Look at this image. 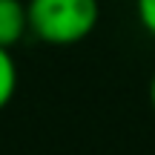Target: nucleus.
<instances>
[{
  "instance_id": "obj_1",
  "label": "nucleus",
  "mask_w": 155,
  "mask_h": 155,
  "mask_svg": "<svg viewBox=\"0 0 155 155\" xmlns=\"http://www.w3.org/2000/svg\"><path fill=\"white\" fill-rule=\"evenodd\" d=\"M26 12L29 32L52 46L78 43L98 23V0H29Z\"/></svg>"
},
{
  "instance_id": "obj_2",
  "label": "nucleus",
  "mask_w": 155,
  "mask_h": 155,
  "mask_svg": "<svg viewBox=\"0 0 155 155\" xmlns=\"http://www.w3.org/2000/svg\"><path fill=\"white\" fill-rule=\"evenodd\" d=\"M29 32V12L20 0H0V46L12 49Z\"/></svg>"
},
{
  "instance_id": "obj_3",
  "label": "nucleus",
  "mask_w": 155,
  "mask_h": 155,
  "mask_svg": "<svg viewBox=\"0 0 155 155\" xmlns=\"http://www.w3.org/2000/svg\"><path fill=\"white\" fill-rule=\"evenodd\" d=\"M15 89H17L15 58H12V49H3V46H0V109L15 98Z\"/></svg>"
},
{
  "instance_id": "obj_4",
  "label": "nucleus",
  "mask_w": 155,
  "mask_h": 155,
  "mask_svg": "<svg viewBox=\"0 0 155 155\" xmlns=\"http://www.w3.org/2000/svg\"><path fill=\"white\" fill-rule=\"evenodd\" d=\"M138 17L144 29L155 38V0H138Z\"/></svg>"
},
{
  "instance_id": "obj_5",
  "label": "nucleus",
  "mask_w": 155,
  "mask_h": 155,
  "mask_svg": "<svg viewBox=\"0 0 155 155\" xmlns=\"http://www.w3.org/2000/svg\"><path fill=\"white\" fill-rule=\"evenodd\" d=\"M150 101H152V109H155V75H152V83H150Z\"/></svg>"
}]
</instances>
